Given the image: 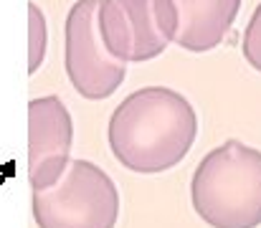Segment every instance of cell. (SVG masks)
<instances>
[{
	"instance_id": "7",
	"label": "cell",
	"mask_w": 261,
	"mask_h": 228,
	"mask_svg": "<svg viewBox=\"0 0 261 228\" xmlns=\"http://www.w3.org/2000/svg\"><path fill=\"white\" fill-rule=\"evenodd\" d=\"M165 38L193 54H205L223 43L241 0H155Z\"/></svg>"
},
{
	"instance_id": "2",
	"label": "cell",
	"mask_w": 261,
	"mask_h": 228,
	"mask_svg": "<svg viewBox=\"0 0 261 228\" xmlns=\"http://www.w3.org/2000/svg\"><path fill=\"white\" fill-rule=\"evenodd\" d=\"M190 200L211 228L261 226V150L228 140L193 172Z\"/></svg>"
},
{
	"instance_id": "6",
	"label": "cell",
	"mask_w": 261,
	"mask_h": 228,
	"mask_svg": "<svg viewBox=\"0 0 261 228\" xmlns=\"http://www.w3.org/2000/svg\"><path fill=\"white\" fill-rule=\"evenodd\" d=\"M74 145V122L59 96L28 102V183L31 190L51 188L66 170Z\"/></svg>"
},
{
	"instance_id": "9",
	"label": "cell",
	"mask_w": 261,
	"mask_h": 228,
	"mask_svg": "<svg viewBox=\"0 0 261 228\" xmlns=\"http://www.w3.org/2000/svg\"><path fill=\"white\" fill-rule=\"evenodd\" d=\"M244 56L249 61V66H254L261 71V3L256 5L254 15L249 18V26L244 31Z\"/></svg>"
},
{
	"instance_id": "5",
	"label": "cell",
	"mask_w": 261,
	"mask_h": 228,
	"mask_svg": "<svg viewBox=\"0 0 261 228\" xmlns=\"http://www.w3.org/2000/svg\"><path fill=\"white\" fill-rule=\"evenodd\" d=\"M96 28L107 51L124 64L152 61L170 46L155 0H99Z\"/></svg>"
},
{
	"instance_id": "3",
	"label": "cell",
	"mask_w": 261,
	"mask_h": 228,
	"mask_svg": "<svg viewBox=\"0 0 261 228\" xmlns=\"http://www.w3.org/2000/svg\"><path fill=\"white\" fill-rule=\"evenodd\" d=\"M31 211L38 228H114L119 190L99 165L71 157L51 188L33 190Z\"/></svg>"
},
{
	"instance_id": "8",
	"label": "cell",
	"mask_w": 261,
	"mask_h": 228,
	"mask_svg": "<svg viewBox=\"0 0 261 228\" xmlns=\"http://www.w3.org/2000/svg\"><path fill=\"white\" fill-rule=\"evenodd\" d=\"M28 28H31V41H28V74L38 71L43 56H46V43H48V31H46V18L38 5H28Z\"/></svg>"
},
{
	"instance_id": "1",
	"label": "cell",
	"mask_w": 261,
	"mask_h": 228,
	"mask_svg": "<svg viewBox=\"0 0 261 228\" xmlns=\"http://www.w3.org/2000/svg\"><path fill=\"white\" fill-rule=\"evenodd\" d=\"M198 135L193 104L175 89L145 86L119 102L109 117V150L132 172L155 175L185 160Z\"/></svg>"
},
{
	"instance_id": "4",
	"label": "cell",
	"mask_w": 261,
	"mask_h": 228,
	"mask_svg": "<svg viewBox=\"0 0 261 228\" xmlns=\"http://www.w3.org/2000/svg\"><path fill=\"white\" fill-rule=\"evenodd\" d=\"M96 8L99 0H76L66 15L64 26V64L71 86L84 99H107L112 96L124 76V61L114 59L101 43L96 28Z\"/></svg>"
}]
</instances>
